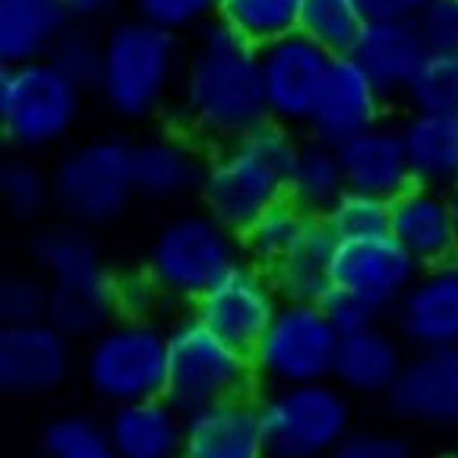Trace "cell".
<instances>
[{
    "label": "cell",
    "mask_w": 458,
    "mask_h": 458,
    "mask_svg": "<svg viewBox=\"0 0 458 458\" xmlns=\"http://www.w3.org/2000/svg\"><path fill=\"white\" fill-rule=\"evenodd\" d=\"M418 272L420 266L398 247L392 234L342 241L332 257V288L358 297L379 319H389Z\"/></svg>",
    "instance_id": "14"
},
{
    "label": "cell",
    "mask_w": 458,
    "mask_h": 458,
    "mask_svg": "<svg viewBox=\"0 0 458 458\" xmlns=\"http://www.w3.org/2000/svg\"><path fill=\"white\" fill-rule=\"evenodd\" d=\"M47 282V323L73 342H89L117 319V276L108 263L80 266Z\"/></svg>",
    "instance_id": "20"
},
{
    "label": "cell",
    "mask_w": 458,
    "mask_h": 458,
    "mask_svg": "<svg viewBox=\"0 0 458 458\" xmlns=\"http://www.w3.org/2000/svg\"><path fill=\"white\" fill-rule=\"evenodd\" d=\"M319 303H323V310H326V317H329V323L338 329V335H348V332H358V329H364V326L383 323V319H379L377 313L367 307V303H360L358 297L344 294V291L332 288Z\"/></svg>",
    "instance_id": "43"
},
{
    "label": "cell",
    "mask_w": 458,
    "mask_h": 458,
    "mask_svg": "<svg viewBox=\"0 0 458 458\" xmlns=\"http://www.w3.org/2000/svg\"><path fill=\"white\" fill-rule=\"evenodd\" d=\"M278 307H282V294L269 272L241 259L193 303L190 313L225 342L253 351V344L266 335L269 323L276 319Z\"/></svg>",
    "instance_id": "12"
},
{
    "label": "cell",
    "mask_w": 458,
    "mask_h": 458,
    "mask_svg": "<svg viewBox=\"0 0 458 458\" xmlns=\"http://www.w3.org/2000/svg\"><path fill=\"white\" fill-rule=\"evenodd\" d=\"M269 458H329L354 430L351 395L332 379L259 395Z\"/></svg>",
    "instance_id": "9"
},
{
    "label": "cell",
    "mask_w": 458,
    "mask_h": 458,
    "mask_svg": "<svg viewBox=\"0 0 458 458\" xmlns=\"http://www.w3.org/2000/svg\"><path fill=\"white\" fill-rule=\"evenodd\" d=\"M389 234L420 269L458 259V225L445 190L414 183L395 196L389 202Z\"/></svg>",
    "instance_id": "19"
},
{
    "label": "cell",
    "mask_w": 458,
    "mask_h": 458,
    "mask_svg": "<svg viewBox=\"0 0 458 458\" xmlns=\"http://www.w3.org/2000/svg\"><path fill=\"white\" fill-rule=\"evenodd\" d=\"M216 10L218 0H127V16L177 38H193L202 26L216 20Z\"/></svg>",
    "instance_id": "37"
},
{
    "label": "cell",
    "mask_w": 458,
    "mask_h": 458,
    "mask_svg": "<svg viewBox=\"0 0 458 458\" xmlns=\"http://www.w3.org/2000/svg\"><path fill=\"white\" fill-rule=\"evenodd\" d=\"M105 424L117 458H183V414L165 398L117 404Z\"/></svg>",
    "instance_id": "25"
},
{
    "label": "cell",
    "mask_w": 458,
    "mask_h": 458,
    "mask_svg": "<svg viewBox=\"0 0 458 458\" xmlns=\"http://www.w3.org/2000/svg\"><path fill=\"white\" fill-rule=\"evenodd\" d=\"M338 342L342 335L329 323L323 303L282 301L266 335L250 351L257 383L266 392L332 379Z\"/></svg>",
    "instance_id": "10"
},
{
    "label": "cell",
    "mask_w": 458,
    "mask_h": 458,
    "mask_svg": "<svg viewBox=\"0 0 458 458\" xmlns=\"http://www.w3.org/2000/svg\"><path fill=\"white\" fill-rule=\"evenodd\" d=\"M41 458H117L108 424L86 411L47 418L38 430Z\"/></svg>",
    "instance_id": "33"
},
{
    "label": "cell",
    "mask_w": 458,
    "mask_h": 458,
    "mask_svg": "<svg viewBox=\"0 0 458 458\" xmlns=\"http://www.w3.org/2000/svg\"><path fill=\"white\" fill-rule=\"evenodd\" d=\"M411 351L404 348L392 326L373 323L358 332H348L338 342L332 383L342 386L351 398L389 395Z\"/></svg>",
    "instance_id": "22"
},
{
    "label": "cell",
    "mask_w": 458,
    "mask_h": 458,
    "mask_svg": "<svg viewBox=\"0 0 458 458\" xmlns=\"http://www.w3.org/2000/svg\"><path fill=\"white\" fill-rule=\"evenodd\" d=\"M445 458H458V452H449V455H445Z\"/></svg>",
    "instance_id": "47"
},
{
    "label": "cell",
    "mask_w": 458,
    "mask_h": 458,
    "mask_svg": "<svg viewBox=\"0 0 458 458\" xmlns=\"http://www.w3.org/2000/svg\"><path fill=\"white\" fill-rule=\"evenodd\" d=\"M303 0H218L216 20L253 47H266L301 29Z\"/></svg>",
    "instance_id": "30"
},
{
    "label": "cell",
    "mask_w": 458,
    "mask_h": 458,
    "mask_svg": "<svg viewBox=\"0 0 458 458\" xmlns=\"http://www.w3.org/2000/svg\"><path fill=\"white\" fill-rule=\"evenodd\" d=\"M80 377L108 408L165 395L168 377V326L156 319H123L82 342Z\"/></svg>",
    "instance_id": "6"
},
{
    "label": "cell",
    "mask_w": 458,
    "mask_h": 458,
    "mask_svg": "<svg viewBox=\"0 0 458 458\" xmlns=\"http://www.w3.org/2000/svg\"><path fill=\"white\" fill-rule=\"evenodd\" d=\"M389 323L408 351H458V263L420 269Z\"/></svg>",
    "instance_id": "17"
},
{
    "label": "cell",
    "mask_w": 458,
    "mask_h": 458,
    "mask_svg": "<svg viewBox=\"0 0 458 458\" xmlns=\"http://www.w3.org/2000/svg\"><path fill=\"white\" fill-rule=\"evenodd\" d=\"M76 342L47 319L26 326H0V392L13 398L55 395L70 379Z\"/></svg>",
    "instance_id": "13"
},
{
    "label": "cell",
    "mask_w": 458,
    "mask_h": 458,
    "mask_svg": "<svg viewBox=\"0 0 458 458\" xmlns=\"http://www.w3.org/2000/svg\"><path fill=\"white\" fill-rule=\"evenodd\" d=\"M183 38L133 16L101 32V73L95 82L101 108L121 123L168 117L183 67Z\"/></svg>",
    "instance_id": "3"
},
{
    "label": "cell",
    "mask_w": 458,
    "mask_h": 458,
    "mask_svg": "<svg viewBox=\"0 0 458 458\" xmlns=\"http://www.w3.org/2000/svg\"><path fill=\"white\" fill-rule=\"evenodd\" d=\"M344 190L348 183L338 162V148L303 136L301 152L288 174V202H294L303 216L319 218Z\"/></svg>",
    "instance_id": "29"
},
{
    "label": "cell",
    "mask_w": 458,
    "mask_h": 458,
    "mask_svg": "<svg viewBox=\"0 0 458 458\" xmlns=\"http://www.w3.org/2000/svg\"><path fill=\"white\" fill-rule=\"evenodd\" d=\"M430 55L414 22H364L348 57L389 101H402L424 57Z\"/></svg>",
    "instance_id": "24"
},
{
    "label": "cell",
    "mask_w": 458,
    "mask_h": 458,
    "mask_svg": "<svg viewBox=\"0 0 458 458\" xmlns=\"http://www.w3.org/2000/svg\"><path fill=\"white\" fill-rule=\"evenodd\" d=\"M445 193H449V202H452V212H455V225H458V183H452L449 190H445Z\"/></svg>",
    "instance_id": "46"
},
{
    "label": "cell",
    "mask_w": 458,
    "mask_h": 458,
    "mask_svg": "<svg viewBox=\"0 0 458 458\" xmlns=\"http://www.w3.org/2000/svg\"><path fill=\"white\" fill-rule=\"evenodd\" d=\"M51 187L64 222L89 231L114 225L136 199L133 140L92 133L64 146L51 165Z\"/></svg>",
    "instance_id": "4"
},
{
    "label": "cell",
    "mask_w": 458,
    "mask_h": 458,
    "mask_svg": "<svg viewBox=\"0 0 458 458\" xmlns=\"http://www.w3.org/2000/svg\"><path fill=\"white\" fill-rule=\"evenodd\" d=\"M257 373L250 351L225 342L190 313L168 326V377L165 402H171L183 418L228 402L253 395Z\"/></svg>",
    "instance_id": "8"
},
{
    "label": "cell",
    "mask_w": 458,
    "mask_h": 458,
    "mask_svg": "<svg viewBox=\"0 0 458 458\" xmlns=\"http://www.w3.org/2000/svg\"><path fill=\"white\" fill-rule=\"evenodd\" d=\"M0 202L16 222H35L45 216L47 206H55L51 168L38 162V156L10 152L0 162Z\"/></svg>",
    "instance_id": "32"
},
{
    "label": "cell",
    "mask_w": 458,
    "mask_h": 458,
    "mask_svg": "<svg viewBox=\"0 0 458 458\" xmlns=\"http://www.w3.org/2000/svg\"><path fill=\"white\" fill-rule=\"evenodd\" d=\"M82 95L51 61L0 67V136L22 156L64 146L82 117Z\"/></svg>",
    "instance_id": "7"
},
{
    "label": "cell",
    "mask_w": 458,
    "mask_h": 458,
    "mask_svg": "<svg viewBox=\"0 0 458 458\" xmlns=\"http://www.w3.org/2000/svg\"><path fill=\"white\" fill-rule=\"evenodd\" d=\"M310 216H303L294 202L282 199L263 216H257L247 228L241 231V253L247 263L259 266V269L272 272L284 257H288L294 243L301 241L303 228H307Z\"/></svg>",
    "instance_id": "31"
},
{
    "label": "cell",
    "mask_w": 458,
    "mask_h": 458,
    "mask_svg": "<svg viewBox=\"0 0 458 458\" xmlns=\"http://www.w3.org/2000/svg\"><path fill=\"white\" fill-rule=\"evenodd\" d=\"M386 404L404 424L458 430V351H411Z\"/></svg>",
    "instance_id": "16"
},
{
    "label": "cell",
    "mask_w": 458,
    "mask_h": 458,
    "mask_svg": "<svg viewBox=\"0 0 458 458\" xmlns=\"http://www.w3.org/2000/svg\"><path fill=\"white\" fill-rule=\"evenodd\" d=\"M430 0H358L364 22H414Z\"/></svg>",
    "instance_id": "45"
},
{
    "label": "cell",
    "mask_w": 458,
    "mask_h": 458,
    "mask_svg": "<svg viewBox=\"0 0 458 458\" xmlns=\"http://www.w3.org/2000/svg\"><path fill=\"white\" fill-rule=\"evenodd\" d=\"M329 458H418L411 439L383 427H354Z\"/></svg>",
    "instance_id": "40"
},
{
    "label": "cell",
    "mask_w": 458,
    "mask_h": 458,
    "mask_svg": "<svg viewBox=\"0 0 458 458\" xmlns=\"http://www.w3.org/2000/svg\"><path fill=\"white\" fill-rule=\"evenodd\" d=\"M61 7L67 10L70 26L98 29V32L127 16V0H61Z\"/></svg>",
    "instance_id": "44"
},
{
    "label": "cell",
    "mask_w": 458,
    "mask_h": 458,
    "mask_svg": "<svg viewBox=\"0 0 458 458\" xmlns=\"http://www.w3.org/2000/svg\"><path fill=\"white\" fill-rule=\"evenodd\" d=\"M266 121L259 47L212 20L187 41L168 123L202 148H218L243 140Z\"/></svg>",
    "instance_id": "1"
},
{
    "label": "cell",
    "mask_w": 458,
    "mask_h": 458,
    "mask_svg": "<svg viewBox=\"0 0 458 458\" xmlns=\"http://www.w3.org/2000/svg\"><path fill=\"white\" fill-rule=\"evenodd\" d=\"M319 218L338 243L389 234V202L358 190H344Z\"/></svg>",
    "instance_id": "36"
},
{
    "label": "cell",
    "mask_w": 458,
    "mask_h": 458,
    "mask_svg": "<svg viewBox=\"0 0 458 458\" xmlns=\"http://www.w3.org/2000/svg\"><path fill=\"white\" fill-rule=\"evenodd\" d=\"M209 148L177 127H158L133 142V183L136 199L174 206L199 196Z\"/></svg>",
    "instance_id": "15"
},
{
    "label": "cell",
    "mask_w": 458,
    "mask_h": 458,
    "mask_svg": "<svg viewBox=\"0 0 458 458\" xmlns=\"http://www.w3.org/2000/svg\"><path fill=\"white\" fill-rule=\"evenodd\" d=\"M183 458H269L259 398H228L183 418Z\"/></svg>",
    "instance_id": "21"
},
{
    "label": "cell",
    "mask_w": 458,
    "mask_h": 458,
    "mask_svg": "<svg viewBox=\"0 0 458 458\" xmlns=\"http://www.w3.org/2000/svg\"><path fill=\"white\" fill-rule=\"evenodd\" d=\"M67 29L61 0H0V67L47 61Z\"/></svg>",
    "instance_id": "27"
},
{
    "label": "cell",
    "mask_w": 458,
    "mask_h": 458,
    "mask_svg": "<svg viewBox=\"0 0 458 458\" xmlns=\"http://www.w3.org/2000/svg\"><path fill=\"white\" fill-rule=\"evenodd\" d=\"M243 259L241 237L206 209H183L156 228L142 269L156 278L165 301L193 307L222 276Z\"/></svg>",
    "instance_id": "5"
},
{
    "label": "cell",
    "mask_w": 458,
    "mask_h": 458,
    "mask_svg": "<svg viewBox=\"0 0 458 458\" xmlns=\"http://www.w3.org/2000/svg\"><path fill=\"white\" fill-rule=\"evenodd\" d=\"M162 301V288L146 269H127L117 276V317L152 319V313L158 310Z\"/></svg>",
    "instance_id": "42"
},
{
    "label": "cell",
    "mask_w": 458,
    "mask_h": 458,
    "mask_svg": "<svg viewBox=\"0 0 458 458\" xmlns=\"http://www.w3.org/2000/svg\"><path fill=\"white\" fill-rule=\"evenodd\" d=\"M47 319V282L41 272L13 269L0 278V326Z\"/></svg>",
    "instance_id": "39"
},
{
    "label": "cell",
    "mask_w": 458,
    "mask_h": 458,
    "mask_svg": "<svg viewBox=\"0 0 458 458\" xmlns=\"http://www.w3.org/2000/svg\"><path fill=\"white\" fill-rule=\"evenodd\" d=\"M338 162L348 190L370 193L392 202L408 187H414L411 165L404 156V142L398 123L383 121L367 133H358L344 146H338Z\"/></svg>",
    "instance_id": "23"
},
{
    "label": "cell",
    "mask_w": 458,
    "mask_h": 458,
    "mask_svg": "<svg viewBox=\"0 0 458 458\" xmlns=\"http://www.w3.org/2000/svg\"><path fill=\"white\" fill-rule=\"evenodd\" d=\"M408 111L430 114H458V55H430L418 67L414 80L402 95Z\"/></svg>",
    "instance_id": "35"
},
{
    "label": "cell",
    "mask_w": 458,
    "mask_h": 458,
    "mask_svg": "<svg viewBox=\"0 0 458 458\" xmlns=\"http://www.w3.org/2000/svg\"><path fill=\"white\" fill-rule=\"evenodd\" d=\"M395 123L414 183L433 190L458 183V114L404 111Z\"/></svg>",
    "instance_id": "26"
},
{
    "label": "cell",
    "mask_w": 458,
    "mask_h": 458,
    "mask_svg": "<svg viewBox=\"0 0 458 458\" xmlns=\"http://www.w3.org/2000/svg\"><path fill=\"white\" fill-rule=\"evenodd\" d=\"M455 263H458V259H455Z\"/></svg>",
    "instance_id": "48"
},
{
    "label": "cell",
    "mask_w": 458,
    "mask_h": 458,
    "mask_svg": "<svg viewBox=\"0 0 458 458\" xmlns=\"http://www.w3.org/2000/svg\"><path fill=\"white\" fill-rule=\"evenodd\" d=\"M329 67L332 55L303 32L259 47V76L269 121L297 133L307 130Z\"/></svg>",
    "instance_id": "11"
},
{
    "label": "cell",
    "mask_w": 458,
    "mask_h": 458,
    "mask_svg": "<svg viewBox=\"0 0 458 458\" xmlns=\"http://www.w3.org/2000/svg\"><path fill=\"white\" fill-rule=\"evenodd\" d=\"M386 108H389V98L373 86L370 76L358 64L348 55L332 57L329 76H326L303 136L338 148L358 133H367L370 127L383 123Z\"/></svg>",
    "instance_id": "18"
},
{
    "label": "cell",
    "mask_w": 458,
    "mask_h": 458,
    "mask_svg": "<svg viewBox=\"0 0 458 458\" xmlns=\"http://www.w3.org/2000/svg\"><path fill=\"white\" fill-rule=\"evenodd\" d=\"M303 136L266 121L243 140L209 148L199 187V209L241 234L257 216L288 199V174Z\"/></svg>",
    "instance_id": "2"
},
{
    "label": "cell",
    "mask_w": 458,
    "mask_h": 458,
    "mask_svg": "<svg viewBox=\"0 0 458 458\" xmlns=\"http://www.w3.org/2000/svg\"><path fill=\"white\" fill-rule=\"evenodd\" d=\"M364 29V16L358 0H303L301 4V29L307 38L326 47L332 57H344L358 41Z\"/></svg>",
    "instance_id": "34"
},
{
    "label": "cell",
    "mask_w": 458,
    "mask_h": 458,
    "mask_svg": "<svg viewBox=\"0 0 458 458\" xmlns=\"http://www.w3.org/2000/svg\"><path fill=\"white\" fill-rule=\"evenodd\" d=\"M47 61L55 64L70 82H76L82 92H95V82L101 73V32L86 26H70Z\"/></svg>",
    "instance_id": "38"
},
{
    "label": "cell",
    "mask_w": 458,
    "mask_h": 458,
    "mask_svg": "<svg viewBox=\"0 0 458 458\" xmlns=\"http://www.w3.org/2000/svg\"><path fill=\"white\" fill-rule=\"evenodd\" d=\"M427 51L458 55V0H430L414 20Z\"/></svg>",
    "instance_id": "41"
},
{
    "label": "cell",
    "mask_w": 458,
    "mask_h": 458,
    "mask_svg": "<svg viewBox=\"0 0 458 458\" xmlns=\"http://www.w3.org/2000/svg\"><path fill=\"white\" fill-rule=\"evenodd\" d=\"M338 241L323 225V218H310L301 241L288 257L269 272L282 301L319 303L332 291V257Z\"/></svg>",
    "instance_id": "28"
}]
</instances>
